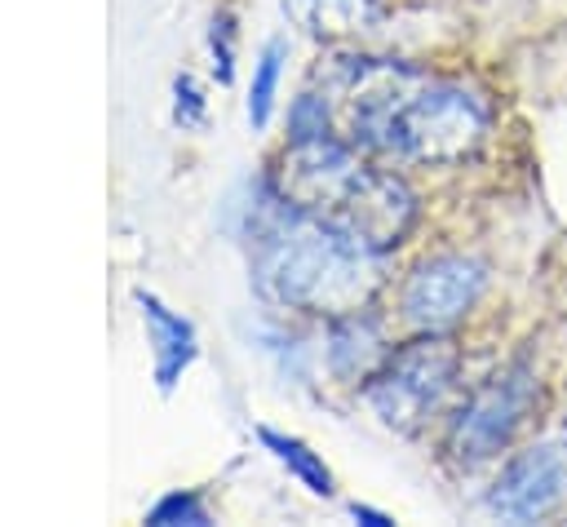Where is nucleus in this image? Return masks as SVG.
<instances>
[{"label": "nucleus", "mask_w": 567, "mask_h": 527, "mask_svg": "<svg viewBox=\"0 0 567 527\" xmlns=\"http://www.w3.org/2000/svg\"><path fill=\"white\" fill-rule=\"evenodd\" d=\"M456 368H461L456 345L443 332H425L421 341L394 350L381 363V372L368 381V403L385 425L416 430L447 399Z\"/></svg>", "instance_id": "20e7f679"}, {"label": "nucleus", "mask_w": 567, "mask_h": 527, "mask_svg": "<svg viewBox=\"0 0 567 527\" xmlns=\"http://www.w3.org/2000/svg\"><path fill=\"white\" fill-rule=\"evenodd\" d=\"M146 523H155V527H173V523L204 527V523H208V509L199 505V496H195V492H168V496L146 514Z\"/></svg>", "instance_id": "f8f14e48"}, {"label": "nucleus", "mask_w": 567, "mask_h": 527, "mask_svg": "<svg viewBox=\"0 0 567 527\" xmlns=\"http://www.w3.org/2000/svg\"><path fill=\"white\" fill-rule=\"evenodd\" d=\"M257 283L266 297L310 314H350L372 301L381 283L377 248L363 239L319 221L315 213L288 204L284 195L270 204L257 226Z\"/></svg>", "instance_id": "f03ea898"}, {"label": "nucleus", "mask_w": 567, "mask_h": 527, "mask_svg": "<svg viewBox=\"0 0 567 527\" xmlns=\"http://www.w3.org/2000/svg\"><path fill=\"white\" fill-rule=\"evenodd\" d=\"M350 514H354L359 523H368V527H390V523H394L390 514H381V509H368V505H350Z\"/></svg>", "instance_id": "dca6fc26"}, {"label": "nucleus", "mask_w": 567, "mask_h": 527, "mask_svg": "<svg viewBox=\"0 0 567 527\" xmlns=\"http://www.w3.org/2000/svg\"><path fill=\"white\" fill-rule=\"evenodd\" d=\"M208 44H213V58H217V80L230 84V75H235V22H230V13H221L213 22Z\"/></svg>", "instance_id": "4468645a"}, {"label": "nucleus", "mask_w": 567, "mask_h": 527, "mask_svg": "<svg viewBox=\"0 0 567 527\" xmlns=\"http://www.w3.org/2000/svg\"><path fill=\"white\" fill-rule=\"evenodd\" d=\"M199 115H204V106H199L195 80L182 75V80H177V120H182V124H199Z\"/></svg>", "instance_id": "2eb2a0df"}, {"label": "nucleus", "mask_w": 567, "mask_h": 527, "mask_svg": "<svg viewBox=\"0 0 567 527\" xmlns=\"http://www.w3.org/2000/svg\"><path fill=\"white\" fill-rule=\"evenodd\" d=\"M341 97L350 146L399 164L465 159L487 133V102L474 89L394 62L354 58L341 71Z\"/></svg>", "instance_id": "f257e3e1"}, {"label": "nucleus", "mask_w": 567, "mask_h": 527, "mask_svg": "<svg viewBox=\"0 0 567 527\" xmlns=\"http://www.w3.org/2000/svg\"><path fill=\"white\" fill-rule=\"evenodd\" d=\"M381 359H385L381 328H377L368 314H359V310L341 314V323H337L332 337H328V363H332V372L346 376V381H359V376H368Z\"/></svg>", "instance_id": "1a4fd4ad"}, {"label": "nucleus", "mask_w": 567, "mask_h": 527, "mask_svg": "<svg viewBox=\"0 0 567 527\" xmlns=\"http://www.w3.org/2000/svg\"><path fill=\"white\" fill-rule=\"evenodd\" d=\"M487 270L474 257L443 252L421 261L403 283V319L421 332H447L483 292Z\"/></svg>", "instance_id": "423d86ee"}, {"label": "nucleus", "mask_w": 567, "mask_h": 527, "mask_svg": "<svg viewBox=\"0 0 567 527\" xmlns=\"http://www.w3.org/2000/svg\"><path fill=\"white\" fill-rule=\"evenodd\" d=\"M567 492V447L563 443H536L518 452L501 478L487 492V509L509 523H532L549 514Z\"/></svg>", "instance_id": "0eeeda50"}, {"label": "nucleus", "mask_w": 567, "mask_h": 527, "mask_svg": "<svg viewBox=\"0 0 567 527\" xmlns=\"http://www.w3.org/2000/svg\"><path fill=\"white\" fill-rule=\"evenodd\" d=\"M279 71H284V44H279V40H270V44L261 49V58H257L252 89H248V124H252V128H266V120H270Z\"/></svg>", "instance_id": "9b49d317"}, {"label": "nucleus", "mask_w": 567, "mask_h": 527, "mask_svg": "<svg viewBox=\"0 0 567 527\" xmlns=\"http://www.w3.org/2000/svg\"><path fill=\"white\" fill-rule=\"evenodd\" d=\"M137 306H142V319H146L151 345H155V381H159V390H173L177 376L186 372V363L195 359V328L151 292H137Z\"/></svg>", "instance_id": "6e6552de"}, {"label": "nucleus", "mask_w": 567, "mask_h": 527, "mask_svg": "<svg viewBox=\"0 0 567 527\" xmlns=\"http://www.w3.org/2000/svg\"><path fill=\"white\" fill-rule=\"evenodd\" d=\"M261 443H266L270 456H275L279 465H288V474L301 478L315 496H332V469L323 465L319 452H310L301 438H292V434H275V430H261Z\"/></svg>", "instance_id": "9d476101"}, {"label": "nucleus", "mask_w": 567, "mask_h": 527, "mask_svg": "<svg viewBox=\"0 0 567 527\" xmlns=\"http://www.w3.org/2000/svg\"><path fill=\"white\" fill-rule=\"evenodd\" d=\"M536 399V381L527 372V363H509L496 376H487L470 403L461 407V416L452 421V456L465 465H483L492 456H501L514 438V430L523 425L527 407Z\"/></svg>", "instance_id": "39448f33"}, {"label": "nucleus", "mask_w": 567, "mask_h": 527, "mask_svg": "<svg viewBox=\"0 0 567 527\" xmlns=\"http://www.w3.org/2000/svg\"><path fill=\"white\" fill-rule=\"evenodd\" d=\"M279 195L319 221L363 239L368 248H394L416 221V195L403 177L372 168L332 137L292 142L279 164Z\"/></svg>", "instance_id": "7ed1b4c3"}, {"label": "nucleus", "mask_w": 567, "mask_h": 527, "mask_svg": "<svg viewBox=\"0 0 567 527\" xmlns=\"http://www.w3.org/2000/svg\"><path fill=\"white\" fill-rule=\"evenodd\" d=\"M292 142H310V137H328V102L319 93H301L292 106Z\"/></svg>", "instance_id": "ddd939ff"}]
</instances>
